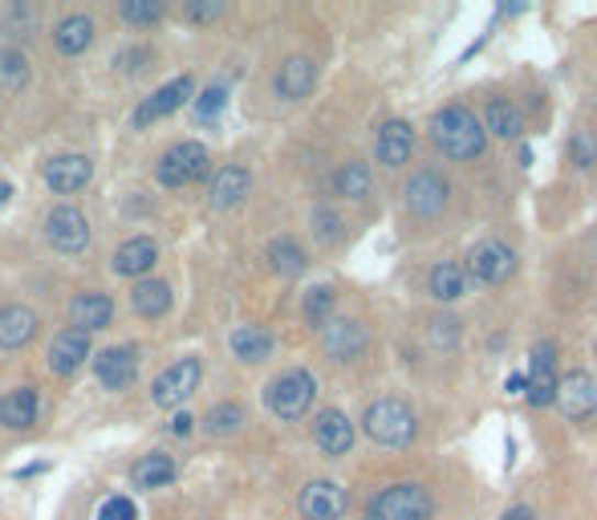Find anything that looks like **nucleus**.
Returning a JSON list of instances; mask_svg holds the SVG:
<instances>
[{
  "instance_id": "f257e3e1",
  "label": "nucleus",
  "mask_w": 597,
  "mask_h": 520,
  "mask_svg": "<svg viewBox=\"0 0 597 520\" xmlns=\"http://www.w3.org/2000/svg\"><path fill=\"white\" fill-rule=\"evenodd\" d=\"M431 143L443 151V159L472 163L488 151V131H484V122H479L472 110L452 102V107L435 110V119H431Z\"/></svg>"
},
{
  "instance_id": "f704fd0d",
  "label": "nucleus",
  "mask_w": 597,
  "mask_h": 520,
  "mask_svg": "<svg viewBox=\"0 0 597 520\" xmlns=\"http://www.w3.org/2000/svg\"><path fill=\"white\" fill-rule=\"evenodd\" d=\"M29 86V62L21 49L0 45V90H25Z\"/></svg>"
},
{
  "instance_id": "a878e982",
  "label": "nucleus",
  "mask_w": 597,
  "mask_h": 520,
  "mask_svg": "<svg viewBox=\"0 0 597 520\" xmlns=\"http://www.w3.org/2000/svg\"><path fill=\"white\" fill-rule=\"evenodd\" d=\"M172 285L167 280H139L131 294V309L146 321H159L172 313Z\"/></svg>"
},
{
  "instance_id": "7ed1b4c3",
  "label": "nucleus",
  "mask_w": 597,
  "mask_h": 520,
  "mask_svg": "<svg viewBox=\"0 0 597 520\" xmlns=\"http://www.w3.org/2000/svg\"><path fill=\"white\" fill-rule=\"evenodd\" d=\"M362 431L378 447H411L414 435H419V419L402 399H378L362 414Z\"/></svg>"
},
{
  "instance_id": "393cba45",
  "label": "nucleus",
  "mask_w": 597,
  "mask_h": 520,
  "mask_svg": "<svg viewBox=\"0 0 597 520\" xmlns=\"http://www.w3.org/2000/svg\"><path fill=\"white\" fill-rule=\"evenodd\" d=\"M54 45L62 57H78L93 45V21L86 13H69L54 25Z\"/></svg>"
},
{
  "instance_id": "de8ad7c7",
  "label": "nucleus",
  "mask_w": 597,
  "mask_h": 520,
  "mask_svg": "<svg viewBox=\"0 0 597 520\" xmlns=\"http://www.w3.org/2000/svg\"><path fill=\"white\" fill-rule=\"evenodd\" d=\"M9 196H13V187H9V184H0V203H9Z\"/></svg>"
},
{
  "instance_id": "9d476101",
  "label": "nucleus",
  "mask_w": 597,
  "mask_h": 520,
  "mask_svg": "<svg viewBox=\"0 0 597 520\" xmlns=\"http://www.w3.org/2000/svg\"><path fill=\"white\" fill-rule=\"evenodd\" d=\"M45 236L62 256H78L90 244V224L74 203H57L54 212L45 215Z\"/></svg>"
},
{
  "instance_id": "7c9ffc66",
  "label": "nucleus",
  "mask_w": 597,
  "mask_h": 520,
  "mask_svg": "<svg viewBox=\"0 0 597 520\" xmlns=\"http://www.w3.org/2000/svg\"><path fill=\"white\" fill-rule=\"evenodd\" d=\"M244 196H248V172H244V167H224V172H215V179H212V208L215 212L236 208Z\"/></svg>"
},
{
  "instance_id": "20e7f679",
  "label": "nucleus",
  "mask_w": 597,
  "mask_h": 520,
  "mask_svg": "<svg viewBox=\"0 0 597 520\" xmlns=\"http://www.w3.org/2000/svg\"><path fill=\"white\" fill-rule=\"evenodd\" d=\"M313 399H318V378H313L309 370H285L280 378H273L268 390H265L268 411L277 414V419H285V423L309 414Z\"/></svg>"
},
{
  "instance_id": "473e14b6",
  "label": "nucleus",
  "mask_w": 597,
  "mask_h": 520,
  "mask_svg": "<svg viewBox=\"0 0 597 520\" xmlns=\"http://www.w3.org/2000/svg\"><path fill=\"white\" fill-rule=\"evenodd\" d=\"M268 265L280 277H301L306 273V248L292 241V236H280V241L268 244Z\"/></svg>"
},
{
  "instance_id": "cd10ccee",
  "label": "nucleus",
  "mask_w": 597,
  "mask_h": 520,
  "mask_svg": "<svg viewBox=\"0 0 597 520\" xmlns=\"http://www.w3.org/2000/svg\"><path fill=\"white\" fill-rule=\"evenodd\" d=\"M427 294L435 297V301H460L467 294V273L464 265H455V261H439L431 268V277H427Z\"/></svg>"
},
{
  "instance_id": "72a5a7b5",
  "label": "nucleus",
  "mask_w": 597,
  "mask_h": 520,
  "mask_svg": "<svg viewBox=\"0 0 597 520\" xmlns=\"http://www.w3.org/2000/svg\"><path fill=\"white\" fill-rule=\"evenodd\" d=\"M244 428V407L240 402H215L212 411L203 414V431L208 435H236V431Z\"/></svg>"
},
{
  "instance_id": "f03ea898",
  "label": "nucleus",
  "mask_w": 597,
  "mask_h": 520,
  "mask_svg": "<svg viewBox=\"0 0 597 520\" xmlns=\"http://www.w3.org/2000/svg\"><path fill=\"white\" fill-rule=\"evenodd\" d=\"M435 517V496L431 488L414 480L386 484L383 493L371 496V505L362 512V520H431Z\"/></svg>"
},
{
  "instance_id": "6e6552de",
  "label": "nucleus",
  "mask_w": 597,
  "mask_h": 520,
  "mask_svg": "<svg viewBox=\"0 0 597 520\" xmlns=\"http://www.w3.org/2000/svg\"><path fill=\"white\" fill-rule=\"evenodd\" d=\"M467 280H479V285H505L512 273H517V253L508 248L505 241H484L467 253Z\"/></svg>"
},
{
  "instance_id": "1a4fd4ad",
  "label": "nucleus",
  "mask_w": 597,
  "mask_h": 520,
  "mask_svg": "<svg viewBox=\"0 0 597 520\" xmlns=\"http://www.w3.org/2000/svg\"><path fill=\"white\" fill-rule=\"evenodd\" d=\"M529 387H524V399L532 402V407H553L557 402V346L553 342H541V346H532L529 354Z\"/></svg>"
},
{
  "instance_id": "e433bc0d",
  "label": "nucleus",
  "mask_w": 597,
  "mask_h": 520,
  "mask_svg": "<svg viewBox=\"0 0 597 520\" xmlns=\"http://www.w3.org/2000/svg\"><path fill=\"white\" fill-rule=\"evenodd\" d=\"M313 236H318L321 244H338L345 236L342 215L333 212L330 203H318V208H313Z\"/></svg>"
},
{
  "instance_id": "4468645a",
  "label": "nucleus",
  "mask_w": 597,
  "mask_h": 520,
  "mask_svg": "<svg viewBox=\"0 0 597 520\" xmlns=\"http://www.w3.org/2000/svg\"><path fill=\"white\" fill-rule=\"evenodd\" d=\"M557 402H561V411H565V419H573V423L594 419L597 414V378L589 370L565 374L557 383Z\"/></svg>"
},
{
  "instance_id": "423d86ee",
  "label": "nucleus",
  "mask_w": 597,
  "mask_h": 520,
  "mask_svg": "<svg viewBox=\"0 0 597 520\" xmlns=\"http://www.w3.org/2000/svg\"><path fill=\"white\" fill-rule=\"evenodd\" d=\"M402 200H407V212L411 215H419V220H435V215H443L447 200H452V184H447L439 172L423 167V172H414L411 179H407Z\"/></svg>"
},
{
  "instance_id": "a19ab883",
  "label": "nucleus",
  "mask_w": 597,
  "mask_h": 520,
  "mask_svg": "<svg viewBox=\"0 0 597 520\" xmlns=\"http://www.w3.org/2000/svg\"><path fill=\"white\" fill-rule=\"evenodd\" d=\"M98 520H139V512H134V505L126 496H110L107 505L98 508Z\"/></svg>"
},
{
  "instance_id": "a211bd4d",
  "label": "nucleus",
  "mask_w": 597,
  "mask_h": 520,
  "mask_svg": "<svg viewBox=\"0 0 597 520\" xmlns=\"http://www.w3.org/2000/svg\"><path fill=\"white\" fill-rule=\"evenodd\" d=\"M313 443H318L325 455L350 452V447H354V423H350V414L338 411V407L318 411V419H313Z\"/></svg>"
},
{
  "instance_id": "c9c22d12",
  "label": "nucleus",
  "mask_w": 597,
  "mask_h": 520,
  "mask_svg": "<svg viewBox=\"0 0 597 520\" xmlns=\"http://www.w3.org/2000/svg\"><path fill=\"white\" fill-rule=\"evenodd\" d=\"M333 306H338V294H333L330 285H318V289H309L306 306H301V318H306L309 330H321V325L333 318Z\"/></svg>"
},
{
  "instance_id": "9b49d317",
  "label": "nucleus",
  "mask_w": 597,
  "mask_h": 520,
  "mask_svg": "<svg viewBox=\"0 0 597 520\" xmlns=\"http://www.w3.org/2000/svg\"><path fill=\"white\" fill-rule=\"evenodd\" d=\"M371 346V334L358 318H330L321 325V350L333 362H358Z\"/></svg>"
},
{
  "instance_id": "c756f323",
  "label": "nucleus",
  "mask_w": 597,
  "mask_h": 520,
  "mask_svg": "<svg viewBox=\"0 0 597 520\" xmlns=\"http://www.w3.org/2000/svg\"><path fill=\"white\" fill-rule=\"evenodd\" d=\"M228 346L240 362H265L273 354V334L265 325H240V330H232Z\"/></svg>"
},
{
  "instance_id": "f3484780",
  "label": "nucleus",
  "mask_w": 597,
  "mask_h": 520,
  "mask_svg": "<svg viewBox=\"0 0 597 520\" xmlns=\"http://www.w3.org/2000/svg\"><path fill=\"white\" fill-rule=\"evenodd\" d=\"M86 358H93V346H90V334H81V330H62V334L49 342V370L57 378H69V374H78L86 366Z\"/></svg>"
},
{
  "instance_id": "4c0bfd02",
  "label": "nucleus",
  "mask_w": 597,
  "mask_h": 520,
  "mask_svg": "<svg viewBox=\"0 0 597 520\" xmlns=\"http://www.w3.org/2000/svg\"><path fill=\"white\" fill-rule=\"evenodd\" d=\"M122 21L126 25H159L163 4H155V0H122Z\"/></svg>"
},
{
  "instance_id": "ddd939ff",
  "label": "nucleus",
  "mask_w": 597,
  "mask_h": 520,
  "mask_svg": "<svg viewBox=\"0 0 597 520\" xmlns=\"http://www.w3.org/2000/svg\"><path fill=\"white\" fill-rule=\"evenodd\" d=\"M196 93V78H172L167 86H159V90L151 93V98H143L139 102V110L131 114V122L134 126H151V122H163L167 114H175V110L184 107L187 98Z\"/></svg>"
},
{
  "instance_id": "dca6fc26",
  "label": "nucleus",
  "mask_w": 597,
  "mask_h": 520,
  "mask_svg": "<svg viewBox=\"0 0 597 520\" xmlns=\"http://www.w3.org/2000/svg\"><path fill=\"white\" fill-rule=\"evenodd\" d=\"M93 374L107 390H126L139 378V350L134 346H107L93 354Z\"/></svg>"
},
{
  "instance_id": "c03bdc74",
  "label": "nucleus",
  "mask_w": 597,
  "mask_h": 520,
  "mask_svg": "<svg viewBox=\"0 0 597 520\" xmlns=\"http://www.w3.org/2000/svg\"><path fill=\"white\" fill-rule=\"evenodd\" d=\"M191 423H196V419H191V414L179 411V414H175V419H172V431H175V435H191Z\"/></svg>"
},
{
  "instance_id": "79ce46f5",
  "label": "nucleus",
  "mask_w": 597,
  "mask_h": 520,
  "mask_svg": "<svg viewBox=\"0 0 597 520\" xmlns=\"http://www.w3.org/2000/svg\"><path fill=\"white\" fill-rule=\"evenodd\" d=\"M4 29L16 33V37H29L25 29H37V16L29 13L25 4H16V9H9V16H4Z\"/></svg>"
},
{
  "instance_id": "4be33fe9",
  "label": "nucleus",
  "mask_w": 597,
  "mask_h": 520,
  "mask_svg": "<svg viewBox=\"0 0 597 520\" xmlns=\"http://www.w3.org/2000/svg\"><path fill=\"white\" fill-rule=\"evenodd\" d=\"M41 321L25 306H0V350H21L37 338Z\"/></svg>"
},
{
  "instance_id": "2eb2a0df",
  "label": "nucleus",
  "mask_w": 597,
  "mask_h": 520,
  "mask_svg": "<svg viewBox=\"0 0 597 520\" xmlns=\"http://www.w3.org/2000/svg\"><path fill=\"white\" fill-rule=\"evenodd\" d=\"M301 517L306 520H342L350 512V493L333 480H313L306 484V493L297 500Z\"/></svg>"
},
{
  "instance_id": "c85d7f7f",
  "label": "nucleus",
  "mask_w": 597,
  "mask_h": 520,
  "mask_svg": "<svg viewBox=\"0 0 597 520\" xmlns=\"http://www.w3.org/2000/svg\"><path fill=\"white\" fill-rule=\"evenodd\" d=\"M371 187H374V175H371V163H362V159H350L342 163L338 172H333V191L338 196H345V200H366L371 196Z\"/></svg>"
},
{
  "instance_id": "f8f14e48",
  "label": "nucleus",
  "mask_w": 597,
  "mask_h": 520,
  "mask_svg": "<svg viewBox=\"0 0 597 520\" xmlns=\"http://www.w3.org/2000/svg\"><path fill=\"white\" fill-rule=\"evenodd\" d=\"M414 143H419V134L407 119H386L374 134V159L398 172V167H407L414 155Z\"/></svg>"
},
{
  "instance_id": "58836bf2",
  "label": "nucleus",
  "mask_w": 597,
  "mask_h": 520,
  "mask_svg": "<svg viewBox=\"0 0 597 520\" xmlns=\"http://www.w3.org/2000/svg\"><path fill=\"white\" fill-rule=\"evenodd\" d=\"M224 107H228V90H224V86H208V90L196 98V114L203 122H212Z\"/></svg>"
},
{
  "instance_id": "5701e85b",
  "label": "nucleus",
  "mask_w": 597,
  "mask_h": 520,
  "mask_svg": "<svg viewBox=\"0 0 597 520\" xmlns=\"http://www.w3.org/2000/svg\"><path fill=\"white\" fill-rule=\"evenodd\" d=\"M37 411H41V395L33 387L9 390V395L0 399V428H9V431L33 428V423H37Z\"/></svg>"
},
{
  "instance_id": "0eeeda50",
  "label": "nucleus",
  "mask_w": 597,
  "mask_h": 520,
  "mask_svg": "<svg viewBox=\"0 0 597 520\" xmlns=\"http://www.w3.org/2000/svg\"><path fill=\"white\" fill-rule=\"evenodd\" d=\"M208 159H212V155H208L203 143H175L159 159L155 175H159L163 187H187L208 175Z\"/></svg>"
},
{
  "instance_id": "2f4dec72",
  "label": "nucleus",
  "mask_w": 597,
  "mask_h": 520,
  "mask_svg": "<svg viewBox=\"0 0 597 520\" xmlns=\"http://www.w3.org/2000/svg\"><path fill=\"white\" fill-rule=\"evenodd\" d=\"M484 131L496 134V139H520L524 119H520L517 102H508V98H491L488 110H484Z\"/></svg>"
},
{
  "instance_id": "6ab92c4d",
  "label": "nucleus",
  "mask_w": 597,
  "mask_h": 520,
  "mask_svg": "<svg viewBox=\"0 0 597 520\" xmlns=\"http://www.w3.org/2000/svg\"><path fill=\"white\" fill-rule=\"evenodd\" d=\"M90 175H93V163L86 159V155H57V159L45 163V184H49V191H57V196L81 191V187L90 184Z\"/></svg>"
},
{
  "instance_id": "37998d69",
  "label": "nucleus",
  "mask_w": 597,
  "mask_h": 520,
  "mask_svg": "<svg viewBox=\"0 0 597 520\" xmlns=\"http://www.w3.org/2000/svg\"><path fill=\"white\" fill-rule=\"evenodd\" d=\"M224 13V4H187L184 16L187 21H196V25H203V21H215V16Z\"/></svg>"
},
{
  "instance_id": "a18cd8bd",
  "label": "nucleus",
  "mask_w": 597,
  "mask_h": 520,
  "mask_svg": "<svg viewBox=\"0 0 597 520\" xmlns=\"http://www.w3.org/2000/svg\"><path fill=\"white\" fill-rule=\"evenodd\" d=\"M524 387H529V378H524V374H508V383H505L508 395H524Z\"/></svg>"
},
{
  "instance_id": "aec40b11",
  "label": "nucleus",
  "mask_w": 597,
  "mask_h": 520,
  "mask_svg": "<svg viewBox=\"0 0 597 520\" xmlns=\"http://www.w3.org/2000/svg\"><path fill=\"white\" fill-rule=\"evenodd\" d=\"M277 98H285V102H301V98H309L313 93V86H318V62H309V57H289L285 66L277 69Z\"/></svg>"
},
{
  "instance_id": "ea45409f",
  "label": "nucleus",
  "mask_w": 597,
  "mask_h": 520,
  "mask_svg": "<svg viewBox=\"0 0 597 520\" xmlns=\"http://www.w3.org/2000/svg\"><path fill=\"white\" fill-rule=\"evenodd\" d=\"M570 159L577 163V167H594L597 163V139L589 131H577L570 139Z\"/></svg>"
},
{
  "instance_id": "b1692460",
  "label": "nucleus",
  "mask_w": 597,
  "mask_h": 520,
  "mask_svg": "<svg viewBox=\"0 0 597 520\" xmlns=\"http://www.w3.org/2000/svg\"><path fill=\"white\" fill-rule=\"evenodd\" d=\"M155 265H159V244L151 241V236H134V241H126L114 253V273L119 277H143Z\"/></svg>"
},
{
  "instance_id": "bb28decb",
  "label": "nucleus",
  "mask_w": 597,
  "mask_h": 520,
  "mask_svg": "<svg viewBox=\"0 0 597 520\" xmlns=\"http://www.w3.org/2000/svg\"><path fill=\"white\" fill-rule=\"evenodd\" d=\"M175 480V460L167 452H146L139 464L131 467V484L134 488H167Z\"/></svg>"
},
{
  "instance_id": "39448f33",
  "label": "nucleus",
  "mask_w": 597,
  "mask_h": 520,
  "mask_svg": "<svg viewBox=\"0 0 597 520\" xmlns=\"http://www.w3.org/2000/svg\"><path fill=\"white\" fill-rule=\"evenodd\" d=\"M199 383H203V362H199L196 354H187V358L172 362V366H167V370L155 378V387H151V399L159 402L163 411H175V407H184V402L196 395Z\"/></svg>"
},
{
  "instance_id": "49530a36",
  "label": "nucleus",
  "mask_w": 597,
  "mask_h": 520,
  "mask_svg": "<svg viewBox=\"0 0 597 520\" xmlns=\"http://www.w3.org/2000/svg\"><path fill=\"white\" fill-rule=\"evenodd\" d=\"M505 520H537L532 517V508L529 505H517V508H508V517Z\"/></svg>"
},
{
  "instance_id": "412c9836",
  "label": "nucleus",
  "mask_w": 597,
  "mask_h": 520,
  "mask_svg": "<svg viewBox=\"0 0 597 520\" xmlns=\"http://www.w3.org/2000/svg\"><path fill=\"white\" fill-rule=\"evenodd\" d=\"M69 321H74V330H81V334L107 330L110 321H114V301H110V294H78L69 301Z\"/></svg>"
}]
</instances>
